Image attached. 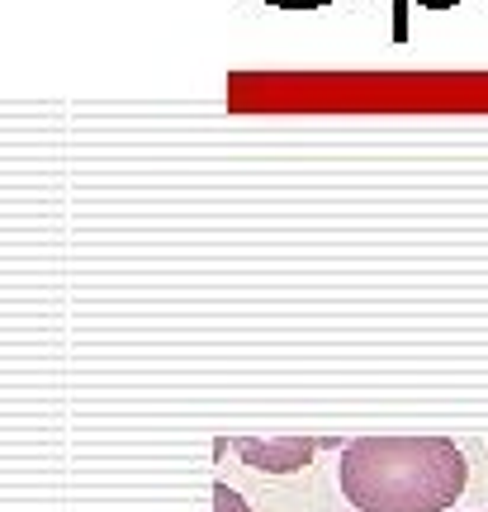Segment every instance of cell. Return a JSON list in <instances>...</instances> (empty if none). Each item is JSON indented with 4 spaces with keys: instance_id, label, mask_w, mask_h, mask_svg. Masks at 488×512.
I'll return each mask as SVG.
<instances>
[{
    "instance_id": "6da1fadb",
    "label": "cell",
    "mask_w": 488,
    "mask_h": 512,
    "mask_svg": "<svg viewBox=\"0 0 488 512\" xmlns=\"http://www.w3.org/2000/svg\"><path fill=\"white\" fill-rule=\"evenodd\" d=\"M361 512H446L465 494V451L451 437H356L337 465Z\"/></svg>"
},
{
    "instance_id": "7a4b0ae2",
    "label": "cell",
    "mask_w": 488,
    "mask_h": 512,
    "mask_svg": "<svg viewBox=\"0 0 488 512\" xmlns=\"http://www.w3.org/2000/svg\"><path fill=\"white\" fill-rule=\"evenodd\" d=\"M318 451V441L308 437H242L237 441V456L247 460L252 470L261 475H294V470H304L308 460Z\"/></svg>"
},
{
    "instance_id": "3957f363",
    "label": "cell",
    "mask_w": 488,
    "mask_h": 512,
    "mask_svg": "<svg viewBox=\"0 0 488 512\" xmlns=\"http://www.w3.org/2000/svg\"><path fill=\"white\" fill-rule=\"evenodd\" d=\"M214 512H252V508H247V498L237 494V489H228V484L218 479L214 484Z\"/></svg>"
},
{
    "instance_id": "277c9868",
    "label": "cell",
    "mask_w": 488,
    "mask_h": 512,
    "mask_svg": "<svg viewBox=\"0 0 488 512\" xmlns=\"http://www.w3.org/2000/svg\"><path fill=\"white\" fill-rule=\"evenodd\" d=\"M484 512H488V508H484Z\"/></svg>"
}]
</instances>
